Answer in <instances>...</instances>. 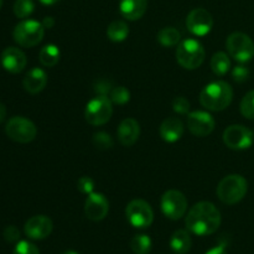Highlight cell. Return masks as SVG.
Returning <instances> with one entry per match:
<instances>
[{"instance_id": "1", "label": "cell", "mask_w": 254, "mask_h": 254, "mask_svg": "<svg viewBox=\"0 0 254 254\" xmlns=\"http://www.w3.org/2000/svg\"><path fill=\"white\" fill-rule=\"evenodd\" d=\"M221 213L218 208L208 201L195 203L185 218L188 231L197 236H210L221 226Z\"/></svg>"}, {"instance_id": "2", "label": "cell", "mask_w": 254, "mask_h": 254, "mask_svg": "<svg viewBox=\"0 0 254 254\" xmlns=\"http://www.w3.org/2000/svg\"><path fill=\"white\" fill-rule=\"evenodd\" d=\"M233 99V88L226 81H215L205 86L200 93V103L211 112L225 111Z\"/></svg>"}, {"instance_id": "3", "label": "cell", "mask_w": 254, "mask_h": 254, "mask_svg": "<svg viewBox=\"0 0 254 254\" xmlns=\"http://www.w3.org/2000/svg\"><path fill=\"white\" fill-rule=\"evenodd\" d=\"M248 191V183L242 175L232 174L220 181L217 196L226 205H236L245 198Z\"/></svg>"}, {"instance_id": "4", "label": "cell", "mask_w": 254, "mask_h": 254, "mask_svg": "<svg viewBox=\"0 0 254 254\" xmlns=\"http://www.w3.org/2000/svg\"><path fill=\"white\" fill-rule=\"evenodd\" d=\"M206 52L202 44L196 39H186L178 45L176 60L185 69H196L205 61Z\"/></svg>"}, {"instance_id": "5", "label": "cell", "mask_w": 254, "mask_h": 254, "mask_svg": "<svg viewBox=\"0 0 254 254\" xmlns=\"http://www.w3.org/2000/svg\"><path fill=\"white\" fill-rule=\"evenodd\" d=\"M45 36V27L42 22L37 20H22L15 26L12 37L19 46L31 49L37 46Z\"/></svg>"}, {"instance_id": "6", "label": "cell", "mask_w": 254, "mask_h": 254, "mask_svg": "<svg viewBox=\"0 0 254 254\" xmlns=\"http://www.w3.org/2000/svg\"><path fill=\"white\" fill-rule=\"evenodd\" d=\"M113 114V103L111 98L97 94L87 103L84 109V118L91 126L98 127L108 123Z\"/></svg>"}, {"instance_id": "7", "label": "cell", "mask_w": 254, "mask_h": 254, "mask_svg": "<svg viewBox=\"0 0 254 254\" xmlns=\"http://www.w3.org/2000/svg\"><path fill=\"white\" fill-rule=\"evenodd\" d=\"M5 133L11 140L20 144L31 143L37 135V128L30 119L16 116L7 121L5 126Z\"/></svg>"}, {"instance_id": "8", "label": "cell", "mask_w": 254, "mask_h": 254, "mask_svg": "<svg viewBox=\"0 0 254 254\" xmlns=\"http://www.w3.org/2000/svg\"><path fill=\"white\" fill-rule=\"evenodd\" d=\"M228 55L241 64L250 62L254 57L253 40L243 32H233L226 41Z\"/></svg>"}, {"instance_id": "9", "label": "cell", "mask_w": 254, "mask_h": 254, "mask_svg": "<svg viewBox=\"0 0 254 254\" xmlns=\"http://www.w3.org/2000/svg\"><path fill=\"white\" fill-rule=\"evenodd\" d=\"M223 143L232 150H246L254 143V133L250 128L241 124H232L223 131Z\"/></svg>"}, {"instance_id": "10", "label": "cell", "mask_w": 254, "mask_h": 254, "mask_svg": "<svg viewBox=\"0 0 254 254\" xmlns=\"http://www.w3.org/2000/svg\"><path fill=\"white\" fill-rule=\"evenodd\" d=\"M160 206L164 216L178 221L183 218L188 211V198L181 191L168 190L161 196Z\"/></svg>"}, {"instance_id": "11", "label": "cell", "mask_w": 254, "mask_h": 254, "mask_svg": "<svg viewBox=\"0 0 254 254\" xmlns=\"http://www.w3.org/2000/svg\"><path fill=\"white\" fill-rule=\"evenodd\" d=\"M128 222L135 228H148L154 221V211L151 206L144 200L130 201L126 208Z\"/></svg>"}, {"instance_id": "12", "label": "cell", "mask_w": 254, "mask_h": 254, "mask_svg": "<svg viewBox=\"0 0 254 254\" xmlns=\"http://www.w3.org/2000/svg\"><path fill=\"white\" fill-rule=\"evenodd\" d=\"M188 30L195 36H205L212 30L213 17L210 11L202 7L191 10L186 17Z\"/></svg>"}, {"instance_id": "13", "label": "cell", "mask_w": 254, "mask_h": 254, "mask_svg": "<svg viewBox=\"0 0 254 254\" xmlns=\"http://www.w3.org/2000/svg\"><path fill=\"white\" fill-rule=\"evenodd\" d=\"M216 121L208 112L195 111L188 114V128L193 135L207 136L215 130Z\"/></svg>"}, {"instance_id": "14", "label": "cell", "mask_w": 254, "mask_h": 254, "mask_svg": "<svg viewBox=\"0 0 254 254\" xmlns=\"http://www.w3.org/2000/svg\"><path fill=\"white\" fill-rule=\"evenodd\" d=\"M109 201L103 193L92 192L87 196L84 202V213L87 218L94 222L104 220L108 215Z\"/></svg>"}, {"instance_id": "15", "label": "cell", "mask_w": 254, "mask_h": 254, "mask_svg": "<svg viewBox=\"0 0 254 254\" xmlns=\"http://www.w3.org/2000/svg\"><path fill=\"white\" fill-rule=\"evenodd\" d=\"M54 230V223L51 218L45 215H37L29 218L24 226L25 235L30 240L41 241L49 237Z\"/></svg>"}, {"instance_id": "16", "label": "cell", "mask_w": 254, "mask_h": 254, "mask_svg": "<svg viewBox=\"0 0 254 254\" xmlns=\"http://www.w3.org/2000/svg\"><path fill=\"white\" fill-rule=\"evenodd\" d=\"M1 64L10 73H20L27 64L26 55L17 47H6L1 54Z\"/></svg>"}, {"instance_id": "17", "label": "cell", "mask_w": 254, "mask_h": 254, "mask_svg": "<svg viewBox=\"0 0 254 254\" xmlns=\"http://www.w3.org/2000/svg\"><path fill=\"white\" fill-rule=\"evenodd\" d=\"M119 143L123 146H133L140 135V126L134 118H126L121 122L117 130Z\"/></svg>"}, {"instance_id": "18", "label": "cell", "mask_w": 254, "mask_h": 254, "mask_svg": "<svg viewBox=\"0 0 254 254\" xmlns=\"http://www.w3.org/2000/svg\"><path fill=\"white\" fill-rule=\"evenodd\" d=\"M47 81V73L40 67H34L30 69L26 74H25L24 79H22V86L26 92L30 94H37L46 87Z\"/></svg>"}, {"instance_id": "19", "label": "cell", "mask_w": 254, "mask_h": 254, "mask_svg": "<svg viewBox=\"0 0 254 254\" xmlns=\"http://www.w3.org/2000/svg\"><path fill=\"white\" fill-rule=\"evenodd\" d=\"M184 130L185 128L180 119L176 117H169V118L164 119V122L161 123L159 133H160L161 139L166 143H176L184 135Z\"/></svg>"}, {"instance_id": "20", "label": "cell", "mask_w": 254, "mask_h": 254, "mask_svg": "<svg viewBox=\"0 0 254 254\" xmlns=\"http://www.w3.org/2000/svg\"><path fill=\"white\" fill-rule=\"evenodd\" d=\"M148 9V0H121L119 11L124 19L135 21L141 19Z\"/></svg>"}, {"instance_id": "21", "label": "cell", "mask_w": 254, "mask_h": 254, "mask_svg": "<svg viewBox=\"0 0 254 254\" xmlns=\"http://www.w3.org/2000/svg\"><path fill=\"white\" fill-rule=\"evenodd\" d=\"M192 240L190 233L186 230H178L173 233L170 238L171 250L178 254H186L191 250Z\"/></svg>"}, {"instance_id": "22", "label": "cell", "mask_w": 254, "mask_h": 254, "mask_svg": "<svg viewBox=\"0 0 254 254\" xmlns=\"http://www.w3.org/2000/svg\"><path fill=\"white\" fill-rule=\"evenodd\" d=\"M60 56H61V52L59 47L54 44H49L40 50V64L45 67H55L59 64Z\"/></svg>"}, {"instance_id": "23", "label": "cell", "mask_w": 254, "mask_h": 254, "mask_svg": "<svg viewBox=\"0 0 254 254\" xmlns=\"http://www.w3.org/2000/svg\"><path fill=\"white\" fill-rule=\"evenodd\" d=\"M211 69L216 76H225L231 68V60L230 55L226 52H216L211 59Z\"/></svg>"}, {"instance_id": "24", "label": "cell", "mask_w": 254, "mask_h": 254, "mask_svg": "<svg viewBox=\"0 0 254 254\" xmlns=\"http://www.w3.org/2000/svg\"><path fill=\"white\" fill-rule=\"evenodd\" d=\"M158 41L164 47H174L180 44L181 34L178 29L173 26L163 27L158 32Z\"/></svg>"}, {"instance_id": "25", "label": "cell", "mask_w": 254, "mask_h": 254, "mask_svg": "<svg viewBox=\"0 0 254 254\" xmlns=\"http://www.w3.org/2000/svg\"><path fill=\"white\" fill-rule=\"evenodd\" d=\"M129 35V26L127 22L122 21V20H116V21L111 22L107 29V36L111 41L113 42H122L128 37Z\"/></svg>"}, {"instance_id": "26", "label": "cell", "mask_w": 254, "mask_h": 254, "mask_svg": "<svg viewBox=\"0 0 254 254\" xmlns=\"http://www.w3.org/2000/svg\"><path fill=\"white\" fill-rule=\"evenodd\" d=\"M151 247V238L146 235H136L130 241V248L135 254H149Z\"/></svg>"}, {"instance_id": "27", "label": "cell", "mask_w": 254, "mask_h": 254, "mask_svg": "<svg viewBox=\"0 0 254 254\" xmlns=\"http://www.w3.org/2000/svg\"><path fill=\"white\" fill-rule=\"evenodd\" d=\"M35 2L34 0H16L12 7L15 16L19 19H26L34 12Z\"/></svg>"}, {"instance_id": "28", "label": "cell", "mask_w": 254, "mask_h": 254, "mask_svg": "<svg viewBox=\"0 0 254 254\" xmlns=\"http://www.w3.org/2000/svg\"><path fill=\"white\" fill-rule=\"evenodd\" d=\"M111 101L112 103L118 104V106H124L130 101V92L124 86H118L112 88L111 91Z\"/></svg>"}, {"instance_id": "29", "label": "cell", "mask_w": 254, "mask_h": 254, "mask_svg": "<svg viewBox=\"0 0 254 254\" xmlns=\"http://www.w3.org/2000/svg\"><path fill=\"white\" fill-rule=\"evenodd\" d=\"M92 141H93V145L99 150H109L114 146L113 138L106 131H98L94 134Z\"/></svg>"}, {"instance_id": "30", "label": "cell", "mask_w": 254, "mask_h": 254, "mask_svg": "<svg viewBox=\"0 0 254 254\" xmlns=\"http://www.w3.org/2000/svg\"><path fill=\"white\" fill-rule=\"evenodd\" d=\"M241 113L245 118L254 119V89L248 92L241 101Z\"/></svg>"}, {"instance_id": "31", "label": "cell", "mask_w": 254, "mask_h": 254, "mask_svg": "<svg viewBox=\"0 0 254 254\" xmlns=\"http://www.w3.org/2000/svg\"><path fill=\"white\" fill-rule=\"evenodd\" d=\"M12 254H40L39 248L29 241H20L16 243Z\"/></svg>"}, {"instance_id": "32", "label": "cell", "mask_w": 254, "mask_h": 254, "mask_svg": "<svg viewBox=\"0 0 254 254\" xmlns=\"http://www.w3.org/2000/svg\"><path fill=\"white\" fill-rule=\"evenodd\" d=\"M251 71L247 66L245 64H238L235 68L232 69V78L233 81L237 82V83H243V82L248 81L250 78Z\"/></svg>"}, {"instance_id": "33", "label": "cell", "mask_w": 254, "mask_h": 254, "mask_svg": "<svg viewBox=\"0 0 254 254\" xmlns=\"http://www.w3.org/2000/svg\"><path fill=\"white\" fill-rule=\"evenodd\" d=\"M173 109L175 113L186 116L190 113V102L185 97H176L173 102Z\"/></svg>"}, {"instance_id": "34", "label": "cell", "mask_w": 254, "mask_h": 254, "mask_svg": "<svg viewBox=\"0 0 254 254\" xmlns=\"http://www.w3.org/2000/svg\"><path fill=\"white\" fill-rule=\"evenodd\" d=\"M94 181L93 179L89 176H82L78 181H77V189L83 195H89V193L94 192Z\"/></svg>"}, {"instance_id": "35", "label": "cell", "mask_w": 254, "mask_h": 254, "mask_svg": "<svg viewBox=\"0 0 254 254\" xmlns=\"http://www.w3.org/2000/svg\"><path fill=\"white\" fill-rule=\"evenodd\" d=\"M2 235H4L5 241L9 243L19 242L20 240V231L16 226H7L4 230V233H2Z\"/></svg>"}, {"instance_id": "36", "label": "cell", "mask_w": 254, "mask_h": 254, "mask_svg": "<svg viewBox=\"0 0 254 254\" xmlns=\"http://www.w3.org/2000/svg\"><path fill=\"white\" fill-rule=\"evenodd\" d=\"M112 91V82L108 79H98L94 83V92L97 94H102V96H107L111 93Z\"/></svg>"}, {"instance_id": "37", "label": "cell", "mask_w": 254, "mask_h": 254, "mask_svg": "<svg viewBox=\"0 0 254 254\" xmlns=\"http://www.w3.org/2000/svg\"><path fill=\"white\" fill-rule=\"evenodd\" d=\"M205 254H228L227 251H226L225 245H218L212 247L211 250H208Z\"/></svg>"}, {"instance_id": "38", "label": "cell", "mask_w": 254, "mask_h": 254, "mask_svg": "<svg viewBox=\"0 0 254 254\" xmlns=\"http://www.w3.org/2000/svg\"><path fill=\"white\" fill-rule=\"evenodd\" d=\"M41 22L45 29H52L55 26V19L52 16H46Z\"/></svg>"}, {"instance_id": "39", "label": "cell", "mask_w": 254, "mask_h": 254, "mask_svg": "<svg viewBox=\"0 0 254 254\" xmlns=\"http://www.w3.org/2000/svg\"><path fill=\"white\" fill-rule=\"evenodd\" d=\"M5 118H6V107L0 102V123H2Z\"/></svg>"}, {"instance_id": "40", "label": "cell", "mask_w": 254, "mask_h": 254, "mask_svg": "<svg viewBox=\"0 0 254 254\" xmlns=\"http://www.w3.org/2000/svg\"><path fill=\"white\" fill-rule=\"evenodd\" d=\"M59 1H60V0H40V2H41V4L47 5V6H50V5L57 4Z\"/></svg>"}, {"instance_id": "41", "label": "cell", "mask_w": 254, "mask_h": 254, "mask_svg": "<svg viewBox=\"0 0 254 254\" xmlns=\"http://www.w3.org/2000/svg\"><path fill=\"white\" fill-rule=\"evenodd\" d=\"M64 254H79V253H77L76 251H73V250H69V251H66Z\"/></svg>"}, {"instance_id": "42", "label": "cell", "mask_w": 254, "mask_h": 254, "mask_svg": "<svg viewBox=\"0 0 254 254\" xmlns=\"http://www.w3.org/2000/svg\"><path fill=\"white\" fill-rule=\"evenodd\" d=\"M1 6H2V0H0V9H1Z\"/></svg>"}]
</instances>
